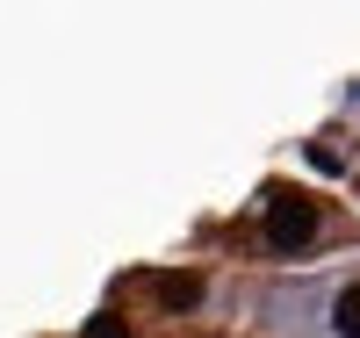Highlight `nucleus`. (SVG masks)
<instances>
[{"label":"nucleus","mask_w":360,"mask_h":338,"mask_svg":"<svg viewBox=\"0 0 360 338\" xmlns=\"http://www.w3.org/2000/svg\"><path fill=\"white\" fill-rule=\"evenodd\" d=\"M317 202L310 195H288V188H274L266 195V245H274V252H303V245L317 238Z\"/></svg>","instance_id":"nucleus-1"},{"label":"nucleus","mask_w":360,"mask_h":338,"mask_svg":"<svg viewBox=\"0 0 360 338\" xmlns=\"http://www.w3.org/2000/svg\"><path fill=\"white\" fill-rule=\"evenodd\" d=\"M86 338H130V324L115 310H101V317H86Z\"/></svg>","instance_id":"nucleus-4"},{"label":"nucleus","mask_w":360,"mask_h":338,"mask_svg":"<svg viewBox=\"0 0 360 338\" xmlns=\"http://www.w3.org/2000/svg\"><path fill=\"white\" fill-rule=\"evenodd\" d=\"M332 331H339V338H360V281L332 295Z\"/></svg>","instance_id":"nucleus-3"},{"label":"nucleus","mask_w":360,"mask_h":338,"mask_svg":"<svg viewBox=\"0 0 360 338\" xmlns=\"http://www.w3.org/2000/svg\"><path fill=\"white\" fill-rule=\"evenodd\" d=\"M152 295H159V310H195L202 302V273H152Z\"/></svg>","instance_id":"nucleus-2"}]
</instances>
